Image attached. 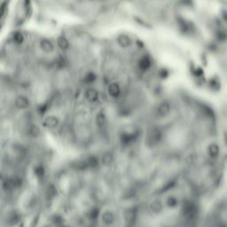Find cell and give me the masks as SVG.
<instances>
[{
    "label": "cell",
    "instance_id": "obj_3",
    "mask_svg": "<svg viewBox=\"0 0 227 227\" xmlns=\"http://www.w3.org/2000/svg\"><path fill=\"white\" fill-rule=\"evenodd\" d=\"M14 106H15V107L17 109L23 110V109H27L28 107H30V99L27 98L26 96L20 95V96H18L17 98H15Z\"/></svg>",
    "mask_w": 227,
    "mask_h": 227
},
{
    "label": "cell",
    "instance_id": "obj_8",
    "mask_svg": "<svg viewBox=\"0 0 227 227\" xmlns=\"http://www.w3.org/2000/svg\"><path fill=\"white\" fill-rule=\"evenodd\" d=\"M59 123H60V119L58 117L54 116H50L44 119L43 125L46 128L53 129L59 125Z\"/></svg>",
    "mask_w": 227,
    "mask_h": 227
},
{
    "label": "cell",
    "instance_id": "obj_17",
    "mask_svg": "<svg viewBox=\"0 0 227 227\" xmlns=\"http://www.w3.org/2000/svg\"><path fill=\"white\" fill-rule=\"evenodd\" d=\"M34 175L38 181L43 180L45 175V170H44V167L41 164H38L35 168H34Z\"/></svg>",
    "mask_w": 227,
    "mask_h": 227
},
{
    "label": "cell",
    "instance_id": "obj_27",
    "mask_svg": "<svg viewBox=\"0 0 227 227\" xmlns=\"http://www.w3.org/2000/svg\"><path fill=\"white\" fill-rule=\"evenodd\" d=\"M52 222H54L55 223L56 225H60L61 224V222H62V217L61 216H59V215H55V216H52Z\"/></svg>",
    "mask_w": 227,
    "mask_h": 227
},
{
    "label": "cell",
    "instance_id": "obj_9",
    "mask_svg": "<svg viewBox=\"0 0 227 227\" xmlns=\"http://www.w3.org/2000/svg\"><path fill=\"white\" fill-rule=\"evenodd\" d=\"M149 209L153 212V214H161L163 210V204L160 200H153V202L149 204Z\"/></svg>",
    "mask_w": 227,
    "mask_h": 227
},
{
    "label": "cell",
    "instance_id": "obj_5",
    "mask_svg": "<svg viewBox=\"0 0 227 227\" xmlns=\"http://www.w3.org/2000/svg\"><path fill=\"white\" fill-rule=\"evenodd\" d=\"M170 109H171V106H170V104L167 100L162 101V102L160 103L159 106H158V107H157V115H158L159 116L164 117L170 113Z\"/></svg>",
    "mask_w": 227,
    "mask_h": 227
},
{
    "label": "cell",
    "instance_id": "obj_15",
    "mask_svg": "<svg viewBox=\"0 0 227 227\" xmlns=\"http://www.w3.org/2000/svg\"><path fill=\"white\" fill-rule=\"evenodd\" d=\"M114 161V153L111 151H106L101 157V162L105 166H110Z\"/></svg>",
    "mask_w": 227,
    "mask_h": 227
},
{
    "label": "cell",
    "instance_id": "obj_29",
    "mask_svg": "<svg viewBox=\"0 0 227 227\" xmlns=\"http://www.w3.org/2000/svg\"><path fill=\"white\" fill-rule=\"evenodd\" d=\"M89 1H92V0H89Z\"/></svg>",
    "mask_w": 227,
    "mask_h": 227
},
{
    "label": "cell",
    "instance_id": "obj_2",
    "mask_svg": "<svg viewBox=\"0 0 227 227\" xmlns=\"http://www.w3.org/2000/svg\"><path fill=\"white\" fill-rule=\"evenodd\" d=\"M162 138V132L158 127H153L148 130L146 142L150 148L156 146Z\"/></svg>",
    "mask_w": 227,
    "mask_h": 227
},
{
    "label": "cell",
    "instance_id": "obj_23",
    "mask_svg": "<svg viewBox=\"0 0 227 227\" xmlns=\"http://www.w3.org/2000/svg\"><path fill=\"white\" fill-rule=\"evenodd\" d=\"M166 205L170 209H175L178 205V199L175 196H172V195L169 196L167 198V201H166Z\"/></svg>",
    "mask_w": 227,
    "mask_h": 227
},
{
    "label": "cell",
    "instance_id": "obj_1",
    "mask_svg": "<svg viewBox=\"0 0 227 227\" xmlns=\"http://www.w3.org/2000/svg\"><path fill=\"white\" fill-rule=\"evenodd\" d=\"M138 137H139V131L137 129H124L120 133L119 140L123 146L127 147L137 141Z\"/></svg>",
    "mask_w": 227,
    "mask_h": 227
},
{
    "label": "cell",
    "instance_id": "obj_24",
    "mask_svg": "<svg viewBox=\"0 0 227 227\" xmlns=\"http://www.w3.org/2000/svg\"><path fill=\"white\" fill-rule=\"evenodd\" d=\"M12 39H13V42L17 44H21V43L24 42V36L22 33L20 32H15L13 34V37H12Z\"/></svg>",
    "mask_w": 227,
    "mask_h": 227
},
{
    "label": "cell",
    "instance_id": "obj_13",
    "mask_svg": "<svg viewBox=\"0 0 227 227\" xmlns=\"http://www.w3.org/2000/svg\"><path fill=\"white\" fill-rule=\"evenodd\" d=\"M137 214H138V210L136 208H129V209H126L124 212V219L125 221L129 224H131L135 221L137 218Z\"/></svg>",
    "mask_w": 227,
    "mask_h": 227
},
{
    "label": "cell",
    "instance_id": "obj_6",
    "mask_svg": "<svg viewBox=\"0 0 227 227\" xmlns=\"http://www.w3.org/2000/svg\"><path fill=\"white\" fill-rule=\"evenodd\" d=\"M84 96H85V98L87 99V101H89L91 103L97 102L98 100V98H99L98 91L95 90V89H93V88H88L85 91Z\"/></svg>",
    "mask_w": 227,
    "mask_h": 227
},
{
    "label": "cell",
    "instance_id": "obj_10",
    "mask_svg": "<svg viewBox=\"0 0 227 227\" xmlns=\"http://www.w3.org/2000/svg\"><path fill=\"white\" fill-rule=\"evenodd\" d=\"M101 220L107 225H111L116 221V216L115 214L110 211V210H106L101 215Z\"/></svg>",
    "mask_w": 227,
    "mask_h": 227
},
{
    "label": "cell",
    "instance_id": "obj_28",
    "mask_svg": "<svg viewBox=\"0 0 227 227\" xmlns=\"http://www.w3.org/2000/svg\"><path fill=\"white\" fill-rule=\"evenodd\" d=\"M5 10H6V5L3 4L1 6V15L2 16H4V14H5Z\"/></svg>",
    "mask_w": 227,
    "mask_h": 227
},
{
    "label": "cell",
    "instance_id": "obj_18",
    "mask_svg": "<svg viewBox=\"0 0 227 227\" xmlns=\"http://www.w3.org/2000/svg\"><path fill=\"white\" fill-rule=\"evenodd\" d=\"M86 162H87V164H88V167H89V169H96L97 167L98 166L99 164V160L97 156H95V155H91V156H89L88 158H86Z\"/></svg>",
    "mask_w": 227,
    "mask_h": 227
},
{
    "label": "cell",
    "instance_id": "obj_26",
    "mask_svg": "<svg viewBox=\"0 0 227 227\" xmlns=\"http://www.w3.org/2000/svg\"><path fill=\"white\" fill-rule=\"evenodd\" d=\"M159 76L161 78H162V79L167 78V77L169 76V72H168V70L165 69V68H161V69L159 71Z\"/></svg>",
    "mask_w": 227,
    "mask_h": 227
},
{
    "label": "cell",
    "instance_id": "obj_12",
    "mask_svg": "<svg viewBox=\"0 0 227 227\" xmlns=\"http://www.w3.org/2000/svg\"><path fill=\"white\" fill-rule=\"evenodd\" d=\"M40 48L43 51V52H46V53H50L52 52H53L54 50V45L52 42L47 39V38H43L41 41H40Z\"/></svg>",
    "mask_w": 227,
    "mask_h": 227
},
{
    "label": "cell",
    "instance_id": "obj_11",
    "mask_svg": "<svg viewBox=\"0 0 227 227\" xmlns=\"http://www.w3.org/2000/svg\"><path fill=\"white\" fill-rule=\"evenodd\" d=\"M151 66H152V61L149 56H143L138 61V68L142 71H148L151 68Z\"/></svg>",
    "mask_w": 227,
    "mask_h": 227
},
{
    "label": "cell",
    "instance_id": "obj_20",
    "mask_svg": "<svg viewBox=\"0 0 227 227\" xmlns=\"http://www.w3.org/2000/svg\"><path fill=\"white\" fill-rule=\"evenodd\" d=\"M57 43L58 46L62 50V51H67L69 48V43H68V39L64 36H60L57 39Z\"/></svg>",
    "mask_w": 227,
    "mask_h": 227
},
{
    "label": "cell",
    "instance_id": "obj_19",
    "mask_svg": "<svg viewBox=\"0 0 227 227\" xmlns=\"http://www.w3.org/2000/svg\"><path fill=\"white\" fill-rule=\"evenodd\" d=\"M41 133V129L40 127L37 125V124H31L30 126L28 129V134L32 137V138H37L39 137Z\"/></svg>",
    "mask_w": 227,
    "mask_h": 227
},
{
    "label": "cell",
    "instance_id": "obj_22",
    "mask_svg": "<svg viewBox=\"0 0 227 227\" xmlns=\"http://www.w3.org/2000/svg\"><path fill=\"white\" fill-rule=\"evenodd\" d=\"M97 79V75L95 74L93 71H89L87 72L84 76V82L87 84H92Z\"/></svg>",
    "mask_w": 227,
    "mask_h": 227
},
{
    "label": "cell",
    "instance_id": "obj_7",
    "mask_svg": "<svg viewBox=\"0 0 227 227\" xmlns=\"http://www.w3.org/2000/svg\"><path fill=\"white\" fill-rule=\"evenodd\" d=\"M71 168L76 171H84L89 169L86 160H75L74 161H72Z\"/></svg>",
    "mask_w": 227,
    "mask_h": 227
},
{
    "label": "cell",
    "instance_id": "obj_4",
    "mask_svg": "<svg viewBox=\"0 0 227 227\" xmlns=\"http://www.w3.org/2000/svg\"><path fill=\"white\" fill-rule=\"evenodd\" d=\"M107 92H108V95L110 96L111 98H118L120 95H121V87L119 85L118 83L116 82H113L111 83L107 87Z\"/></svg>",
    "mask_w": 227,
    "mask_h": 227
},
{
    "label": "cell",
    "instance_id": "obj_14",
    "mask_svg": "<svg viewBox=\"0 0 227 227\" xmlns=\"http://www.w3.org/2000/svg\"><path fill=\"white\" fill-rule=\"evenodd\" d=\"M117 43L118 44L122 47V48H128L131 45L132 41L130 39V37L128 35L125 34H122L117 37Z\"/></svg>",
    "mask_w": 227,
    "mask_h": 227
},
{
    "label": "cell",
    "instance_id": "obj_16",
    "mask_svg": "<svg viewBox=\"0 0 227 227\" xmlns=\"http://www.w3.org/2000/svg\"><path fill=\"white\" fill-rule=\"evenodd\" d=\"M96 124H97V126L99 129H102V128H104L106 126V124H107V116H106L104 112L100 111V112H98L97 114V116H96Z\"/></svg>",
    "mask_w": 227,
    "mask_h": 227
},
{
    "label": "cell",
    "instance_id": "obj_25",
    "mask_svg": "<svg viewBox=\"0 0 227 227\" xmlns=\"http://www.w3.org/2000/svg\"><path fill=\"white\" fill-rule=\"evenodd\" d=\"M57 194V190H56L55 186L53 184H51L47 187L46 189V195L48 199H52V198H54Z\"/></svg>",
    "mask_w": 227,
    "mask_h": 227
},
{
    "label": "cell",
    "instance_id": "obj_21",
    "mask_svg": "<svg viewBox=\"0 0 227 227\" xmlns=\"http://www.w3.org/2000/svg\"><path fill=\"white\" fill-rule=\"evenodd\" d=\"M99 214H100V209L97 207H95V208H92V209L89 210V212L87 213V217L92 221H95L98 218Z\"/></svg>",
    "mask_w": 227,
    "mask_h": 227
}]
</instances>
